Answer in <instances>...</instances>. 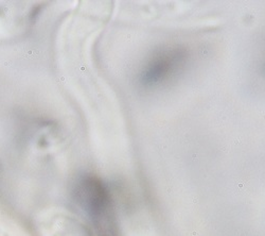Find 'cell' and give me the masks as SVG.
<instances>
[{
	"label": "cell",
	"instance_id": "1",
	"mask_svg": "<svg viewBox=\"0 0 265 236\" xmlns=\"http://www.w3.org/2000/svg\"><path fill=\"white\" fill-rule=\"evenodd\" d=\"M186 58V50L181 48L164 50L153 57L141 74V84L145 87H154L162 83L182 66Z\"/></svg>",
	"mask_w": 265,
	"mask_h": 236
},
{
	"label": "cell",
	"instance_id": "2",
	"mask_svg": "<svg viewBox=\"0 0 265 236\" xmlns=\"http://www.w3.org/2000/svg\"><path fill=\"white\" fill-rule=\"evenodd\" d=\"M80 202L93 219L101 220L107 214L110 197L107 188L95 177H86L78 187Z\"/></svg>",
	"mask_w": 265,
	"mask_h": 236
}]
</instances>
